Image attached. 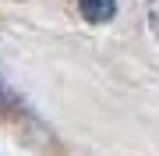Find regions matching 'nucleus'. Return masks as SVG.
<instances>
[{"label":"nucleus","mask_w":159,"mask_h":156,"mask_svg":"<svg viewBox=\"0 0 159 156\" xmlns=\"http://www.w3.org/2000/svg\"><path fill=\"white\" fill-rule=\"evenodd\" d=\"M78 11L92 25H106L117 14V0H78Z\"/></svg>","instance_id":"f257e3e1"},{"label":"nucleus","mask_w":159,"mask_h":156,"mask_svg":"<svg viewBox=\"0 0 159 156\" xmlns=\"http://www.w3.org/2000/svg\"><path fill=\"white\" fill-rule=\"evenodd\" d=\"M0 110H18V96L7 89V82L0 78Z\"/></svg>","instance_id":"f03ea898"},{"label":"nucleus","mask_w":159,"mask_h":156,"mask_svg":"<svg viewBox=\"0 0 159 156\" xmlns=\"http://www.w3.org/2000/svg\"><path fill=\"white\" fill-rule=\"evenodd\" d=\"M148 29H152L156 39H159V0H152V4H148Z\"/></svg>","instance_id":"7ed1b4c3"}]
</instances>
